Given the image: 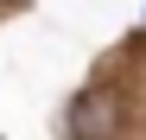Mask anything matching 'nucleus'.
Returning a JSON list of instances; mask_svg holds the SVG:
<instances>
[{"label": "nucleus", "instance_id": "1", "mask_svg": "<svg viewBox=\"0 0 146 140\" xmlns=\"http://www.w3.org/2000/svg\"><path fill=\"white\" fill-rule=\"evenodd\" d=\"M127 115H133V102L121 96V89H108V83H89L76 102H70V115H64V134L70 140H121V127H127Z\"/></svg>", "mask_w": 146, "mask_h": 140}]
</instances>
